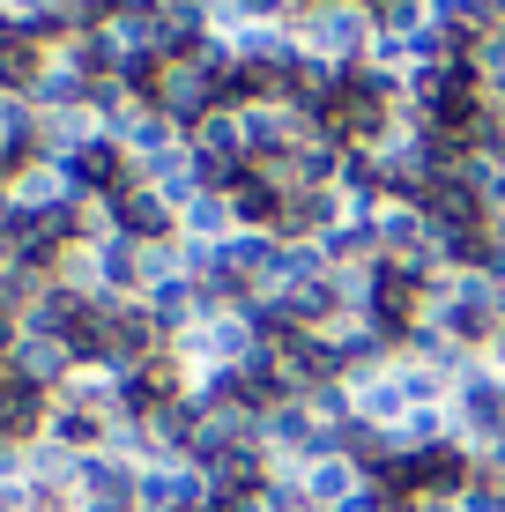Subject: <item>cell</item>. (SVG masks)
<instances>
[{
  "label": "cell",
  "mask_w": 505,
  "mask_h": 512,
  "mask_svg": "<svg viewBox=\"0 0 505 512\" xmlns=\"http://www.w3.org/2000/svg\"><path fill=\"white\" fill-rule=\"evenodd\" d=\"M290 30H298L305 60L364 67V52L379 38V15H372V0H305V8L290 15Z\"/></svg>",
  "instance_id": "obj_1"
},
{
  "label": "cell",
  "mask_w": 505,
  "mask_h": 512,
  "mask_svg": "<svg viewBox=\"0 0 505 512\" xmlns=\"http://www.w3.org/2000/svg\"><path fill=\"white\" fill-rule=\"evenodd\" d=\"M149 104H156L164 119H179L186 134H194L208 112H223V75H216V67L201 60V52H194V60H156Z\"/></svg>",
  "instance_id": "obj_2"
},
{
  "label": "cell",
  "mask_w": 505,
  "mask_h": 512,
  "mask_svg": "<svg viewBox=\"0 0 505 512\" xmlns=\"http://www.w3.org/2000/svg\"><path fill=\"white\" fill-rule=\"evenodd\" d=\"M298 483H305V498L320 505V512H342V505L364 490V468L342 461V453H327V461H305V468H298Z\"/></svg>",
  "instance_id": "obj_3"
},
{
  "label": "cell",
  "mask_w": 505,
  "mask_h": 512,
  "mask_svg": "<svg viewBox=\"0 0 505 512\" xmlns=\"http://www.w3.org/2000/svg\"><path fill=\"white\" fill-rule=\"evenodd\" d=\"M186 149L208 156V164H253V149H246V119L223 104V112H208L194 134H186Z\"/></svg>",
  "instance_id": "obj_4"
},
{
  "label": "cell",
  "mask_w": 505,
  "mask_h": 512,
  "mask_svg": "<svg viewBox=\"0 0 505 512\" xmlns=\"http://www.w3.org/2000/svg\"><path fill=\"white\" fill-rule=\"evenodd\" d=\"M231 216H238V231H275V216H283V186L253 164L246 179L231 186Z\"/></svg>",
  "instance_id": "obj_5"
},
{
  "label": "cell",
  "mask_w": 505,
  "mask_h": 512,
  "mask_svg": "<svg viewBox=\"0 0 505 512\" xmlns=\"http://www.w3.org/2000/svg\"><path fill=\"white\" fill-rule=\"evenodd\" d=\"M231 231H238L231 193H194V201L179 208V238H194V245H223Z\"/></svg>",
  "instance_id": "obj_6"
}]
</instances>
